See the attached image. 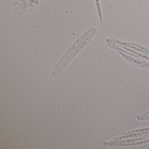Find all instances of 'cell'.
Wrapping results in <instances>:
<instances>
[{
  "mask_svg": "<svg viewBox=\"0 0 149 149\" xmlns=\"http://www.w3.org/2000/svg\"><path fill=\"white\" fill-rule=\"evenodd\" d=\"M95 28H91L80 36L67 49L52 70L54 76L61 74L77 55L87 45L95 34Z\"/></svg>",
  "mask_w": 149,
  "mask_h": 149,
  "instance_id": "cell-1",
  "label": "cell"
},
{
  "mask_svg": "<svg viewBox=\"0 0 149 149\" xmlns=\"http://www.w3.org/2000/svg\"><path fill=\"white\" fill-rule=\"evenodd\" d=\"M96 6L97 9V13H98V16H99V19H100V22L102 23V10H101V6H100L99 0H95Z\"/></svg>",
  "mask_w": 149,
  "mask_h": 149,
  "instance_id": "cell-2",
  "label": "cell"
}]
</instances>
